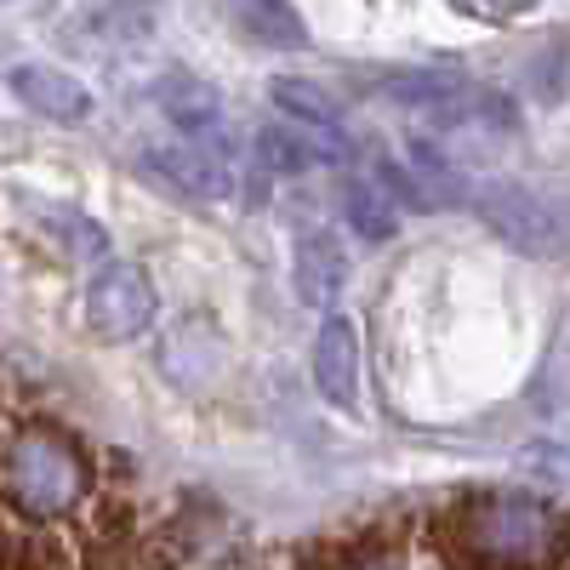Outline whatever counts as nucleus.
I'll use <instances>...</instances> for the list:
<instances>
[{
  "label": "nucleus",
  "instance_id": "nucleus-7",
  "mask_svg": "<svg viewBox=\"0 0 570 570\" xmlns=\"http://www.w3.org/2000/svg\"><path fill=\"white\" fill-rule=\"evenodd\" d=\"M7 86L18 91V104L58 120V126H80L91 115V91L69 75V69H52V63H18L7 75Z\"/></svg>",
  "mask_w": 570,
  "mask_h": 570
},
{
  "label": "nucleus",
  "instance_id": "nucleus-3",
  "mask_svg": "<svg viewBox=\"0 0 570 570\" xmlns=\"http://www.w3.org/2000/svg\"><path fill=\"white\" fill-rule=\"evenodd\" d=\"M468 206L480 212V223L497 234L502 246L525 252V257H553L564 246L559 212L537 195V188H525V183H480Z\"/></svg>",
  "mask_w": 570,
  "mask_h": 570
},
{
  "label": "nucleus",
  "instance_id": "nucleus-10",
  "mask_svg": "<svg viewBox=\"0 0 570 570\" xmlns=\"http://www.w3.org/2000/svg\"><path fill=\"white\" fill-rule=\"evenodd\" d=\"M228 12L257 46H274V52H303L308 46V23L292 0H228Z\"/></svg>",
  "mask_w": 570,
  "mask_h": 570
},
{
  "label": "nucleus",
  "instance_id": "nucleus-9",
  "mask_svg": "<svg viewBox=\"0 0 570 570\" xmlns=\"http://www.w3.org/2000/svg\"><path fill=\"white\" fill-rule=\"evenodd\" d=\"M160 109L166 120L177 126V137H223V104H217V91L195 75H166L160 80Z\"/></svg>",
  "mask_w": 570,
  "mask_h": 570
},
{
  "label": "nucleus",
  "instance_id": "nucleus-5",
  "mask_svg": "<svg viewBox=\"0 0 570 570\" xmlns=\"http://www.w3.org/2000/svg\"><path fill=\"white\" fill-rule=\"evenodd\" d=\"M160 183L183 188V195H200V200H228L234 195V142L223 137H171V142H149L142 155Z\"/></svg>",
  "mask_w": 570,
  "mask_h": 570
},
{
  "label": "nucleus",
  "instance_id": "nucleus-13",
  "mask_svg": "<svg viewBox=\"0 0 570 570\" xmlns=\"http://www.w3.org/2000/svg\"><path fill=\"white\" fill-rule=\"evenodd\" d=\"M252 160H257L268 177H292V171L314 166V160H320V149H314V137H308V131H292V126H263V131H257Z\"/></svg>",
  "mask_w": 570,
  "mask_h": 570
},
{
  "label": "nucleus",
  "instance_id": "nucleus-2",
  "mask_svg": "<svg viewBox=\"0 0 570 570\" xmlns=\"http://www.w3.org/2000/svg\"><path fill=\"white\" fill-rule=\"evenodd\" d=\"M0 497L29 525H52L63 513H80L91 497V456L58 422H23L7 440L0 462Z\"/></svg>",
  "mask_w": 570,
  "mask_h": 570
},
{
  "label": "nucleus",
  "instance_id": "nucleus-8",
  "mask_svg": "<svg viewBox=\"0 0 570 570\" xmlns=\"http://www.w3.org/2000/svg\"><path fill=\"white\" fill-rule=\"evenodd\" d=\"M343 279H348V252L331 240L325 228H303L297 246H292V285H297V303L331 314V303H337V292H343Z\"/></svg>",
  "mask_w": 570,
  "mask_h": 570
},
{
  "label": "nucleus",
  "instance_id": "nucleus-4",
  "mask_svg": "<svg viewBox=\"0 0 570 570\" xmlns=\"http://www.w3.org/2000/svg\"><path fill=\"white\" fill-rule=\"evenodd\" d=\"M155 279L137 263H104L86 285V325L104 343H131L155 325Z\"/></svg>",
  "mask_w": 570,
  "mask_h": 570
},
{
  "label": "nucleus",
  "instance_id": "nucleus-11",
  "mask_svg": "<svg viewBox=\"0 0 570 570\" xmlns=\"http://www.w3.org/2000/svg\"><path fill=\"white\" fill-rule=\"evenodd\" d=\"M376 91H383L389 104H405V109H445V104H456L462 91H468V80H456V75H445V69H400V75H383L376 80Z\"/></svg>",
  "mask_w": 570,
  "mask_h": 570
},
{
  "label": "nucleus",
  "instance_id": "nucleus-14",
  "mask_svg": "<svg viewBox=\"0 0 570 570\" xmlns=\"http://www.w3.org/2000/svg\"><path fill=\"white\" fill-rule=\"evenodd\" d=\"M268 91H274V104L285 109V120H297L308 131H337V104H331L314 80H285L279 75Z\"/></svg>",
  "mask_w": 570,
  "mask_h": 570
},
{
  "label": "nucleus",
  "instance_id": "nucleus-12",
  "mask_svg": "<svg viewBox=\"0 0 570 570\" xmlns=\"http://www.w3.org/2000/svg\"><path fill=\"white\" fill-rule=\"evenodd\" d=\"M343 217H348V228L360 234V240H371V246H383V240H394L400 234V206H394V195L383 183H348L343 188Z\"/></svg>",
  "mask_w": 570,
  "mask_h": 570
},
{
  "label": "nucleus",
  "instance_id": "nucleus-6",
  "mask_svg": "<svg viewBox=\"0 0 570 570\" xmlns=\"http://www.w3.org/2000/svg\"><path fill=\"white\" fill-rule=\"evenodd\" d=\"M314 389L337 405H360V325L348 314H325L320 337H314Z\"/></svg>",
  "mask_w": 570,
  "mask_h": 570
},
{
  "label": "nucleus",
  "instance_id": "nucleus-1",
  "mask_svg": "<svg viewBox=\"0 0 570 570\" xmlns=\"http://www.w3.org/2000/svg\"><path fill=\"white\" fill-rule=\"evenodd\" d=\"M445 542L456 564H497V570H525L570 559V519L531 497H473L445 513Z\"/></svg>",
  "mask_w": 570,
  "mask_h": 570
}]
</instances>
